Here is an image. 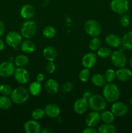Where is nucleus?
Masks as SVG:
<instances>
[{
    "label": "nucleus",
    "instance_id": "nucleus-33",
    "mask_svg": "<svg viewBox=\"0 0 132 133\" xmlns=\"http://www.w3.org/2000/svg\"><path fill=\"white\" fill-rule=\"evenodd\" d=\"M45 111L44 109H40V108H37L33 110V111L31 113V116L35 120H39L41 119L45 116Z\"/></svg>",
    "mask_w": 132,
    "mask_h": 133
},
{
    "label": "nucleus",
    "instance_id": "nucleus-11",
    "mask_svg": "<svg viewBox=\"0 0 132 133\" xmlns=\"http://www.w3.org/2000/svg\"><path fill=\"white\" fill-rule=\"evenodd\" d=\"M128 108L124 103L122 101H115L113 103L111 107V111L115 116L118 117H122L127 114Z\"/></svg>",
    "mask_w": 132,
    "mask_h": 133
},
{
    "label": "nucleus",
    "instance_id": "nucleus-42",
    "mask_svg": "<svg viewBox=\"0 0 132 133\" xmlns=\"http://www.w3.org/2000/svg\"><path fill=\"white\" fill-rule=\"evenodd\" d=\"M44 79H45V76H44L43 74H41V73H40V74H38L36 75V81H37L38 82L41 83V82L43 81Z\"/></svg>",
    "mask_w": 132,
    "mask_h": 133
},
{
    "label": "nucleus",
    "instance_id": "nucleus-6",
    "mask_svg": "<svg viewBox=\"0 0 132 133\" xmlns=\"http://www.w3.org/2000/svg\"><path fill=\"white\" fill-rule=\"evenodd\" d=\"M110 8L116 14H124L129 9V2L128 0H111Z\"/></svg>",
    "mask_w": 132,
    "mask_h": 133
},
{
    "label": "nucleus",
    "instance_id": "nucleus-20",
    "mask_svg": "<svg viewBox=\"0 0 132 133\" xmlns=\"http://www.w3.org/2000/svg\"><path fill=\"white\" fill-rule=\"evenodd\" d=\"M45 89L49 94L54 95L59 91V84L54 79H49L45 83Z\"/></svg>",
    "mask_w": 132,
    "mask_h": 133
},
{
    "label": "nucleus",
    "instance_id": "nucleus-3",
    "mask_svg": "<svg viewBox=\"0 0 132 133\" xmlns=\"http://www.w3.org/2000/svg\"><path fill=\"white\" fill-rule=\"evenodd\" d=\"M89 107L92 110L97 112H102L107 106V101L104 97L101 95H92L88 99Z\"/></svg>",
    "mask_w": 132,
    "mask_h": 133
},
{
    "label": "nucleus",
    "instance_id": "nucleus-34",
    "mask_svg": "<svg viewBox=\"0 0 132 133\" xmlns=\"http://www.w3.org/2000/svg\"><path fill=\"white\" fill-rule=\"evenodd\" d=\"M91 77V72L89 71V69L85 68L82 70L79 74V79L83 83L88 81Z\"/></svg>",
    "mask_w": 132,
    "mask_h": 133
},
{
    "label": "nucleus",
    "instance_id": "nucleus-30",
    "mask_svg": "<svg viewBox=\"0 0 132 133\" xmlns=\"http://www.w3.org/2000/svg\"><path fill=\"white\" fill-rule=\"evenodd\" d=\"M43 36L47 39L53 38L55 36L56 29L52 26H47L43 29Z\"/></svg>",
    "mask_w": 132,
    "mask_h": 133
},
{
    "label": "nucleus",
    "instance_id": "nucleus-18",
    "mask_svg": "<svg viewBox=\"0 0 132 133\" xmlns=\"http://www.w3.org/2000/svg\"><path fill=\"white\" fill-rule=\"evenodd\" d=\"M20 15L23 19H30L33 18L36 13L34 7L32 5H29V4H26L22 6L21 8Z\"/></svg>",
    "mask_w": 132,
    "mask_h": 133
},
{
    "label": "nucleus",
    "instance_id": "nucleus-40",
    "mask_svg": "<svg viewBox=\"0 0 132 133\" xmlns=\"http://www.w3.org/2000/svg\"><path fill=\"white\" fill-rule=\"evenodd\" d=\"M97 130L95 129L94 127H87L83 130V133H97Z\"/></svg>",
    "mask_w": 132,
    "mask_h": 133
},
{
    "label": "nucleus",
    "instance_id": "nucleus-24",
    "mask_svg": "<svg viewBox=\"0 0 132 133\" xmlns=\"http://www.w3.org/2000/svg\"><path fill=\"white\" fill-rule=\"evenodd\" d=\"M91 81L92 84L97 87H103L106 84V81L105 79L104 75L100 74H94L91 77Z\"/></svg>",
    "mask_w": 132,
    "mask_h": 133
},
{
    "label": "nucleus",
    "instance_id": "nucleus-14",
    "mask_svg": "<svg viewBox=\"0 0 132 133\" xmlns=\"http://www.w3.org/2000/svg\"><path fill=\"white\" fill-rule=\"evenodd\" d=\"M97 62V55L92 52H89L84 55L82 59V64L85 68H91L96 64Z\"/></svg>",
    "mask_w": 132,
    "mask_h": 133
},
{
    "label": "nucleus",
    "instance_id": "nucleus-44",
    "mask_svg": "<svg viewBox=\"0 0 132 133\" xmlns=\"http://www.w3.org/2000/svg\"><path fill=\"white\" fill-rule=\"evenodd\" d=\"M5 48V42L0 38V51H2L4 50Z\"/></svg>",
    "mask_w": 132,
    "mask_h": 133
},
{
    "label": "nucleus",
    "instance_id": "nucleus-12",
    "mask_svg": "<svg viewBox=\"0 0 132 133\" xmlns=\"http://www.w3.org/2000/svg\"><path fill=\"white\" fill-rule=\"evenodd\" d=\"M88 108H89V103L88 100L82 97V98L78 99L76 100L73 105L74 111L78 114H84L87 112Z\"/></svg>",
    "mask_w": 132,
    "mask_h": 133
},
{
    "label": "nucleus",
    "instance_id": "nucleus-29",
    "mask_svg": "<svg viewBox=\"0 0 132 133\" xmlns=\"http://www.w3.org/2000/svg\"><path fill=\"white\" fill-rule=\"evenodd\" d=\"M12 101L10 97L9 96H0V109L1 110H8L12 107Z\"/></svg>",
    "mask_w": 132,
    "mask_h": 133
},
{
    "label": "nucleus",
    "instance_id": "nucleus-7",
    "mask_svg": "<svg viewBox=\"0 0 132 133\" xmlns=\"http://www.w3.org/2000/svg\"><path fill=\"white\" fill-rule=\"evenodd\" d=\"M5 42L9 46L13 48H17L21 43L22 36L17 31H10L6 35Z\"/></svg>",
    "mask_w": 132,
    "mask_h": 133
},
{
    "label": "nucleus",
    "instance_id": "nucleus-10",
    "mask_svg": "<svg viewBox=\"0 0 132 133\" xmlns=\"http://www.w3.org/2000/svg\"><path fill=\"white\" fill-rule=\"evenodd\" d=\"M14 76L17 83L20 84H27L30 78L29 73L28 72V71L24 68L21 67H18L16 68Z\"/></svg>",
    "mask_w": 132,
    "mask_h": 133
},
{
    "label": "nucleus",
    "instance_id": "nucleus-28",
    "mask_svg": "<svg viewBox=\"0 0 132 133\" xmlns=\"http://www.w3.org/2000/svg\"><path fill=\"white\" fill-rule=\"evenodd\" d=\"M99 133H115L116 132V127L112 123H104L98 129Z\"/></svg>",
    "mask_w": 132,
    "mask_h": 133
},
{
    "label": "nucleus",
    "instance_id": "nucleus-48",
    "mask_svg": "<svg viewBox=\"0 0 132 133\" xmlns=\"http://www.w3.org/2000/svg\"><path fill=\"white\" fill-rule=\"evenodd\" d=\"M131 114H132V111H131Z\"/></svg>",
    "mask_w": 132,
    "mask_h": 133
},
{
    "label": "nucleus",
    "instance_id": "nucleus-26",
    "mask_svg": "<svg viewBox=\"0 0 132 133\" xmlns=\"http://www.w3.org/2000/svg\"><path fill=\"white\" fill-rule=\"evenodd\" d=\"M101 120L105 123H112L115 120V115L109 110H102L100 114Z\"/></svg>",
    "mask_w": 132,
    "mask_h": 133
},
{
    "label": "nucleus",
    "instance_id": "nucleus-39",
    "mask_svg": "<svg viewBox=\"0 0 132 133\" xmlns=\"http://www.w3.org/2000/svg\"><path fill=\"white\" fill-rule=\"evenodd\" d=\"M56 70V66L53 61H49L46 65V70L49 74H53Z\"/></svg>",
    "mask_w": 132,
    "mask_h": 133
},
{
    "label": "nucleus",
    "instance_id": "nucleus-19",
    "mask_svg": "<svg viewBox=\"0 0 132 133\" xmlns=\"http://www.w3.org/2000/svg\"><path fill=\"white\" fill-rule=\"evenodd\" d=\"M106 44L111 48H119L122 43V39L115 34H109L105 39Z\"/></svg>",
    "mask_w": 132,
    "mask_h": 133
},
{
    "label": "nucleus",
    "instance_id": "nucleus-21",
    "mask_svg": "<svg viewBox=\"0 0 132 133\" xmlns=\"http://www.w3.org/2000/svg\"><path fill=\"white\" fill-rule=\"evenodd\" d=\"M20 49L25 54H31L33 53L36 49L35 44L29 39H26L25 40H22L20 44Z\"/></svg>",
    "mask_w": 132,
    "mask_h": 133
},
{
    "label": "nucleus",
    "instance_id": "nucleus-37",
    "mask_svg": "<svg viewBox=\"0 0 132 133\" xmlns=\"http://www.w3.org/2000/svg\"><path fill=\"white\" fill-rule=\"evenodd\" d=\"M120 23L123 27H127L130 24V18L126 14H124L120 19Z\"/></svg>",
    "mask_w": 132,
    "mask_h": 133
},
{
    "label": "nucleus",
    "instance_id": "nucleus-32",
    "mask_svg": "<svg viewBox=\"0 0 132 133\" xmlns=\"http://www.w3.org/2000/svg\"><path fill=\"white\" fill-rule=\"evenodd\" d=\"M111 51L109 48L106 47H102L100 48L97 50V55L101 58H106L107 57H110L111 55Z\"/></svg>",
    "mask_w": 132,
    "mask_h": 133
},
{
    "label": "nucleus",
    "instance_id": "nucleus-15",
    "mask_svg": "<svg viewBox=\"0 0 132 133\" xmlns=\"http://www.w3.org/2000/svg\"><path fill=\"white\" fill-rule=\"evenodd\" d=\"M45 115L50 118H56L60 116L61 109L58 105L54 103L48 104L44 108Z\"/></svg>",
    "mask_w": 132,
    "mask_h": 133
},
{
    "label": "nucleus",
    "instance_id": "nucleus-45",
    "mask_svg": "<svg viewBox=\"0 0 132 133\" xmlns=\"http://www.w3.org/2000/svg\"><path fill=\"white\" fill-rule=\"evenodd\" d=\"M41 133H51L53 132V131H51L50 129H49L48 128H45L41 130V131H40Z\"/></svg>",
    "mask_w": 132,
    "mask_h": 133
},
{
    "label": "nucleus",
    "instance_id": "nucleus-46",
    "mask_svg": "<svg viewBox=\"0 0 132 133\" xmlns=\"http://www.w3.org/2000/svg\"><path fill=\"white\" fill-rule=\"evenodd\" d=\"M129 65H130L131 67L132 68V57H131V58L130 61H129Z\"/></svg>",
    "mask_w": 132,
    "mask_h": 133
},
{
    "label": "nucleus",
    "instance_id": "nucleus-16",
    "mask_svg": "<svg viewBox=\"0 0 132 133\" xmlns=\"http://www.w3.org/2000/svg\"><path fill=\"white\" fill-rule=\"evenodd\" d=\"M115 74L116 79L121 82L128 81L132 77L131 71L127 68H119V69L115 71Z\"/></svg>",
    "mask_w": 132,
    "mask_h": 133
},
{
    "label": "nucleus",
    "instance_id": "nucleus-22",
    "mask_svg": "<svg viewBox=\"0 0 132 133\" xmlns=\"http://www.w3.org/2000/svg\"><path fill=\"white\" fill-rule=\"evenodd\" d=\"M57 51L54 47L53 46H47L43 49V57L45 58V60L49 62V61H53L56 58Z\"/></svg>",
    "mask_w": 132,
    "mask_h": 133
},
{
    "label": "nucleus",
    "instance_id": "nucleus-27",
    "mask_svg": "<svg viewBox=\"0 0 132 133\" xmlns=\"http://www.w3.org/2000/svg\"><path fill=\"white\" fill-rule=\"evenodd\" d=\"M29 62V60L27 56L25 55H19L14 58V64L17 67L24 68L25 66H27V64Z\"/></svg>",
    "mask_w": 132,
    "mask_h": 133
},
{
    "label": "nucleus",
    "instance_id": "nucleus-2",
    "mask_svg": "<svg viewBox=\"0 0 132 133\" xmlns=\"http://www.w3.org/2000/svg\"><path fill=\"white\" fill-rule=\"evenodd\" d=\"M10 96L12 103L17 105H21L28 99L29 92L24 87H18L13 90Z\"/></svg>",
    "mask_w": 132,
    "mask_h": 133
},
{
    "label": "nucleus",
    "instance_id": "nucleus-38",
    "mask_svg": "<svg viewBox=\"0 0 132 133\" xmlns=\"http://www.w3.org/2000/svg\"><path fill=\"white\" fill-rule=\"evenodd\" d=\"M73 89V84L71 82L67 81L63 83L62 86V90L63 93H69Z\"/></svg>",
    "mask_w": 132,
    "mask_h": 133
},
{
    "label": "nucleus",
    "instance_id": "nucleus-8",
    "mask_svg": "<svg viewBox=\"0 0 132 133\" xmlns=\"http://www.w3.org/2000/svg\"><path fill=\"white\" fill-rule=\"evenodd\" d=\"M111 61L113 64L117 68L124 67L126 64L127 58L121 51H115L111 53Z\"/></svg>",
    "mask_w": 132,
    "mask_h": 133
},
{
    "label": "nucleus",
    "instance_id": "nucleus-4",
    "mask_svg": "<svg viewBox=\"0 0 132 133\" xmlns=\"http://www.w3.org/2000/svg\"><path fill=\"white\" fill-rule=\"evenodd\" d=\"M37 32V25L33 20L27 19L22 24L21 27V35L26 39L32 38Z\"/></svg>",
    "mask_w": 132,
    "mask_h": 133
},
{
    "label": "nucleus",
    "instance_id": "nucleus-41",
    "mask_svg": "<svg viewBox=\"0 0 132 133\" xmlns=\"http://www.w3.org/2000/svg\"><path fill=\"white\" fill-rule=\"evenodd\" d=\"M5 25H4V23L2 22V21L0 20V37L3 36L5 33Z\"/></svg>",
    "mask_w": 132,
    "mask_h": 133
},
{
    "label": "nucleus",
    "instance_id": "nucleus-36",
    "mask_svg": "<svg viewBox=\"0 0 132 133\" xmlns=\"http://www.w3.org/2000/svg\"><path fill=\"white\" fill-rule=\"evenodd\" d=\"M12 90V87L9 84H3L0 85V94L3 96H10Z\"/></svg>",
    "mask_w": 132,
    "mask_h": 133
},
{
    "label": "nucleus",
    "instance_id": "nucleus-13",
    "mask_svg": "<svg viewBox=\"0 0 132 133\" xmlns=\"http://www.w3.org/2000/svg\"><path fill=\"white\" fill-rule=\"evenodd\" d=\"M100 120V114L99 113V112L93 110L86 116L85 122L87 127H94L98 125Z\"/></svg>",
    "mask_w": 132,
    "mask_h": 133
},
{
    "label": "nucleus",
    "instance_id": "nucleus-35",
    "mask_svg": "<svg viewBox=\"0 0 132 133\" xmlns=\"http://www.w3.org/2000/svg\"><path fill=\"white\" fill-rule=\"evenodd\" d=\"M104 77L106 81V83H113L116 77L115 71L113 69H107L104 74Z\"/></svg>",
    "mask_w": 132,
    "mask_h": 133
},
{
    "label": "nucleus",
    "instance_id": "nucleus-17",
    "mask_svg": "<svg viewBox=\"0 0 132 133\" xmlns=\"http://www.w3.org/2000/svg\"><path fill=\"white\" fill-rule=\"evenodd\" d=\"M23 129L27 133H39L41 131V125L37 120L32 119L25 123Z\"/></svg>",
    "mask_w": 132,
    "mask_h": 133
},
{
    "label": "nucleus",
    "instance_id": "nucleus-9",
    "mask_svg": "<svg viewBox=\"0 0 132 133\" xmlns=\"http://www.w3.org/2000/svg\"><path fill=\"white\" fill-rule=\"evenodd\" d=\"M16 68L15 64L10 61H5L0 64V76L6 78L14 75Z\"/></svg>",
    "mask_w": 132,
    "mask_h": 133
},
{
    "label": "nucleus",
    "instance_id": "nucleus-43",
    "mask_svg": "<svg viewBox=\"0 0 132 133\" xmlns=\"http://www.w3.org/2000/svg\"><path fill=\"white\" fill-rule=\"evenodd\" d=\"M91 96L92 95L90 92H89V91H85V92H84V94H83L82 97H84V98L88 100L89 98H90Z\"/></svg>",
    "mask_w": 132,
    "mask_h": 133
},
{
    "label": "nucleus",
    "instance_id": "nucleus-1",
    "mask_svg": "<svg viewBox=\"0 0 132 133\" xmlns=\"http://www.w3.org/2000/svg\"><path fill=\"white\" fill-rule=\"evenodd\" d=\"M102 94L107 102L114 103L120 97V91L119 87L113 83H107L103 87Z\"/></svg>",
    "mask_w": 132,
    "mask_h": 133
},
{
    "label": "nucleus",
    "instance_id": "nucleus-5",
    "mask_svg": "<svg viewBox=\"0 0 132 133\" xmlns=\"http://www.w3.org/2000/svg\"><path fill=\"white\" fill-rule=\"evenodd\" d=\"M84 30L87 35L91 37H97L101 33V27L97 21L93 19H88L84 23Z\"/></svg>",
    "mask_w": 132,
    "mask_h": 133
},
{
    "label": "nucleus",
    "instance_id": "nucleus-23",
    "mask_svg": "<svg viewBox=\"0 0 132 133\" xmlns=\"http://www.w3.org/2000/svg\"><path fill=\"white\" fill-rule=\"evenodd\" d=\"M121 45L125 49L132 50V31L126 32L123 36Z\"/></svg>",
    "mask_w": 132,
    "mask_h": 133
},
{
    "label": "nucleus",
    "instance_id": "nucleus-31",
    "mask_svg": "<svg viewBox=\"0 0 132 133\" xmlns=\"http://www.w3.org/2000/svg\"><path fill=\"white\" fill-rule=\"evenodd\" d=\"M101 47V40L98 36L93 37L89 43V48L93 51H97Z\"/></svg>",
    "mask_w": 132,
    "mask_h": 133
},
{
    "label": "nucleus",
    "instance_id": "nucleus-25",
    "mask_svg": "<svg viewBox=\"0 0 132 133\" xmlns=\"http://www.w3.org/2000/svg\"><path fill=\"white\" fill-rule=\"evenodd\" d=\"M41 91V84L40 82L34 81L30 84L28 87V92L30 94L33 96H38Z\"/></svg>",
    "mask_w": 132,
    "mask_h": 133
},
{
    "label": "nucleus",
    "instance_id": "nucleus-47",
    "mask_svg": "<svg viewBox=\"0 0 132 133\" xmlns=\"http://www.w3.org/2000/svg\"><path fill=\"white\" fill-rule=\"evenodd\" d=\"M129 103H130L131 105H132V97L130 99V100H129Z\"/></svg>",
    "mask_w": 132,
    "mask_h": 133
}]
</instances>
